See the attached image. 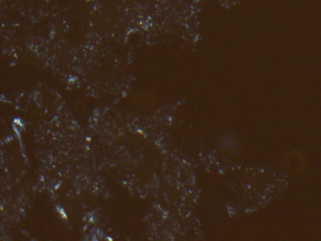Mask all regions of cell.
Returning <instances> with one entry per match:
<instances>
[{"label": "cell", "mask_w": 321, "mask_h": 241, "mask_svg": "<svg viewBox=\"0 0 321 241\" xmlns=\"http://www.w3.org/2000/svg\"><path fill=\"white\" fill-rule=\"evenodd\" d=\"M282 164L290 172H299L304 169L305 159L299 151L289 152L283 157Z\"/></svg>", "instance_id": "cell-1"}]
</instances>
